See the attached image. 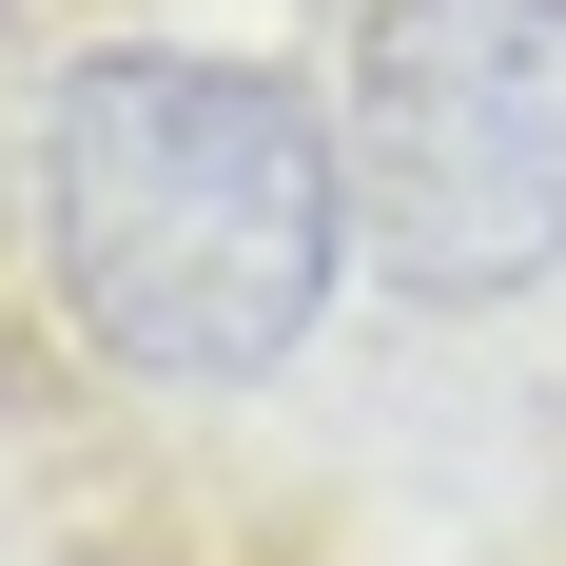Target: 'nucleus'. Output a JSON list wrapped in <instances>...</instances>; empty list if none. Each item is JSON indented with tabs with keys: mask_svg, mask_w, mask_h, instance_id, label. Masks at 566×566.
I'll list each match as a JSON object with an SVG mask.
<instances>
[{
	"mask_svg": "<svg viewBox=\"0 0 566 566\" xmlns=\"http://www.w3.org/2000/svg\"><path fill=\"white\" fill-rule=\"evenodd\" d=\"M333 254H352L333 117L274 59H176V40L59 59V98H40V274L137 391H254L333 313Z\"/></svg>",
	"mask_w": 566,
	"mask_h": 566,
	"instance_id": "f257e3e1",
	"label": "nucleus"
},
{
	"mask_svg": "<svg viewBox=\"0 0 566 566\" xmlns=\"http://www.w3.org/2000/svg\"><path fill=\"white\" fill-rule=\"evenodd\" d=\"M333 196L371 274L469 313L566 254V0H371L333 117Z\"/></svg>",
	"mask_w": 566,
	"mask_h": 566,
	"instance_id": "f03ea898",
	"label": "nucleus"
}]
</instances>
